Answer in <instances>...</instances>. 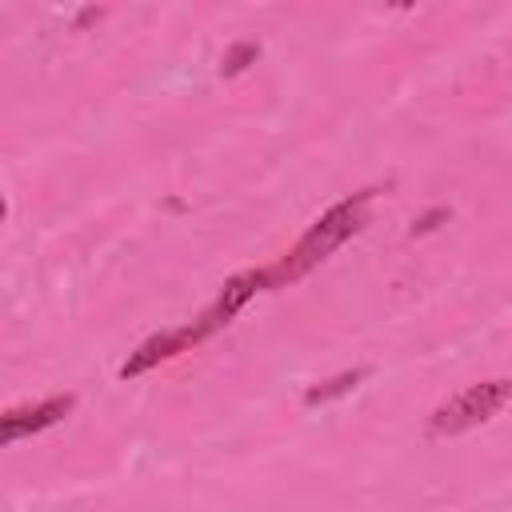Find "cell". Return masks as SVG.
<instances>
[{"label":"cell","instance_id":"6da1fadb","mask_svg":"<svg viewBox=\"0 0 512 512\" xmlns=\"http://www.w3.org/2000/svg\"><path fill=\"white\" fill-rule=\"evenodd\" d=\"M376 192H380V188H360V192L336 200L316 224H308V232L268 268V272H272V288L296 284L300 276H308L312 268H320L344 240H352V236L368 224V208H372Z\"/></svg>","mask_w":512,"mask_h":512},{"label":"cell","instance_id":"7a4b0ae2","mask_svg":"<svg viewBox=\"0 0 512 512\" xmlns=\"http://www.w3.org/2000/svg\"><path fill=\"white\" fill-rule=\"evenodd\" d=\"M508 400H512V380H480V384H468L460 396L444 400L428 416V436H460V432L492 420Z\"/></svg>","mask_w":512,"mask_h":512},{"label":"cell","instance_id":"3957f363","mask_svg":"<svg viewBox=\"0 0 512 512\" xmlns=\"http://www.w3.org/2000/svg\"><path fill=\"white\" fill-rule=\"evenodd\" d=\"M272 288V272L268 268H252V272H240V276H232L224 288H220V296L196 316V324L204 328V336H212V332H220V328H228L232 320H236V312L256 296V292H268Z\"/></svg>","mask_w":512,"mask_h":512},{"label":"cell","instance_id":"277c9868","mask_svg":"<svg viewBox=\"0 0 512 512\" xmlns=\"http://www.w3.org/2000/svg\"><path fill=\"white\" fill-rule=\"evenodd\" d=\"M200 340H208V336H204V328H200L196 320H192V324H180V328H168V332L144 340L136 352H128V360L120 364V376H124V380H136V376L152 372L156 364H164V360H172V356H180V352H192Z\"/></svg>","mask_w":512,"mask_h":512},{"label":"cell","instance_id":"5b68a950","mask_svg":"<svg viewBox=\"0 0 512 512\" xmlns=\"http://www.w3.org/2000/svg\"><path fill=\"white\" fill-rule=\"evenodd\" d=\"M72 408H76V396H72V392L48 396V400L28 404V408H8V412L0 416V440H4V444H16V440H24V436H36V432L60 424Z\"/></svg>","mask_w":512,"mask_h":512},{"label":"cell","instance_id":"8992f818","mask_svg":"<svg viewBox=\"0 0 512 512\" xmlns=\"http://www.w3.org/2000/svg\"><path fill=\"white\" fill-rule=\"evenodd\" d=\"M364 376H368V368H352V372H340V376H332V380H324V384H312V388L304 392V404L316 408V404H328V400H336V396H348Z\"/></svg>","mask_w":512,"mask_h":512},{"label":"cell","instance_id":"52a82bcc","mask_svg":"<svg viewBox=\"0 0 512 512\" xmlns=\"http://www.w3.org/2000/svg\"><path fill=\"white\" fill-rule=\"evenodd\" d=\"M256 56H260V44H256V40H236V44L220 56V76H240V72H248V64H256Z\"/></svg>","mask_w":512,"mask_h":512},{"label":"cell","instance_id":"ba28073f","mask_svg":"<svg viewBox=\"0 0 512 512\" xmlns=\"http://www.w3.org/2000/svg\"><path fill=\"white\" fill-rule=\"evenodd\" d=\"M448 216H452L448 208H432V212H424L420 220H412V228H408V236H424V232H432V228H436L440 220H448Z\"/></svg>","mask_w":512,"mask_h":512}]
</instances>
